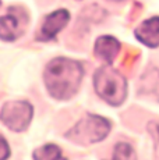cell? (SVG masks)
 Returning <instances> with one entry per match:
<instances>
[{"instance_id":"cell-1","label":"cell","mask_w":159,"mask_h":160,"mask_svg":"<svg viewBox=\"0 0 159 160\" xmlns=\"http://www.w3.org/2000/svg\"><path fill=\"white\" fill-rule=\"evenodd\" d=\"M84 70L78 61L73 58L57 57L46 66L44 81L46 89L53 98L67 100L77 93Z\"/></svg>"},{"instance_id":"cell-2","label":"cell","mask_w":159,"mask_h":160,"mask_svg":"<svg viewBox=\"0 0 159 160\" xmlns=\"http://www.w3.org/2000/svg\"><path fill=\"white\" fill-rule=\"evenodd\" d=\"M94 87L100 99L110 106H120L127 96L126 78L110 64L102 66L94 75Z\"/></svg>"},{"instance_id":"cell-3","label":"cell","mask_w":159,"mask_h":160,"mask_svg":"<svg viewBox=\"0 0 159 160\" xmlns=\"http://www.w3.org/2000/svg\"><path fill=\"white\" fill-rule=\"evenodd\" d=\"M109 132H110L109 120L100 116L87 114L69 132H66V138L80 145H91L105 139Z\"/></svg>"},{"instance_id":"cell-4","label":"cell","mask_w":159,"mask_h":160,"mask_svg":"<svg viewBox=\"0 0 159 160\" xmlns=\"http://www.w3.org/2000/svg\"><path fill=\"white\" fill-rule=\"evenodd\" d=\"M29 24V15L27 10L20 6H13L7 13L0 17V39L6 42H14L24 35Z\"/></svg>"},{"instance_id":"cell-5","label":"cell","mask_w":159,"mask_h":160,"mask_svg":"<svg viewBox=\"0 0 159 160\" xmlns=\"http://www.w3.org/2000/svg\"><path fill=\"white\" fill-rule=\"evenodd\" d=\"M32 106L24 100H11L2 107L0 120L11 131H24L28 128L32 120Z\"/></svg>"},{"instance_id":"cell-6","label":"cell","mask_w":159,"mask_h":160,"mask_svg":"<svg viewBox=\"0 0 159 160\" xmlns=\"http://www.w3.org/2000/svg\"><path fill=\"white\" fill-rule=\"evenodd\" d=\"M69 21H70V13L67 10H63V8L48 14L45 17L44 22H42L36 39L44 42L54 39L57 33L69 24Z\"/></svg>"},{"instance_id":"cell-7","label":"cell","mask_w":159,"mask_h":160,"mask_svg":"<svg viewBox=\"0 0 159 160\" xmlns=\"http://www.w3.org/2000/svg\"><path fill=\"white\" fill-rule=\"evenodd\" d=\"M134 35L141 43L148 48L159 46V17H152L145 20L138 28H136Z\"/></svg>"},{"instance_id":"cell-8","label":"cell","mask_w":159,"mask_h":160,"mask_svg":"<svg viewBox=\"0 0 159 160\" xmlns=\"http://www.w3.org/2000/svg\"><path fill=\"white\" fill-rule=\"evenodd\" d=\"M120 50V42L109 35L99 36L95 42V56L110 64Z\"/></svg>"},{"instance_id":"cell-9","label":"cell","mask_w":159,"mask_h":160,"mask_svg":"<svg viewBox=\"0 0 159 160\" xmlns=\"http://www.w3.org/2000/svg\"><path fill=\"white\" fill-rule=\"evenodd\" d=\"M33 159H42V160H53V159H63L62 150L56 145H45L39 149H36L32 155Z\"/></svg>"},{"instance_id":"cell-10","label":"cell","mask_w":159,"mask_h":160,"mask_svg":"<svg viewBox=\"0 0 159 160\" xmlns=\"http://www.w3.org/2000/svg\"><path fill=\"white\" fill-rule=\"evenodd\" d=\"M136 158L133 152V148H131L128 143H117L115 148V153H113V159H131Z\"/></svg>"},{"instance_id":"cell-11","label":"cell","mask_w":159,"mask_h":160,"mask_svg":"<svg viewBox=\"0 0 159 160\" xmlns=\"http://www.w3.org/2000/svg\"><path fill=\"white\" fill-rule=\"evenodd\" d=\"M146 78H148L146 84L149 85V92H152L159 100V71H155L154 74H148Z\"/></svg>"},{"instance_id":"cell-12","label":"cell","mask_w":159,"mask_h":160,"mask_svg":"<svg viewBox=\"0 0 159 160\" xmlns=\"http://www.w3.org/2000/svg\"><path fill=\"white\" fill-rule=\"evenodd\" d=\"M8 155H10V146L6 142V139L0 135V160L7 159Z\"/></svg>"},{"instance_id":"cell-13","label":"cell","mask_w":159,"mask_h":160,"mask_svg":"<svg viewBox=\"0 0 159 160\" xmlns=\"http://www.w3.org/2000/svg\"><path fill=\"white\" fill-rule=\"evenodd\" d=\"M113 2H124V0H113Z\"/></svg>"},{"instance_id":"cell-14","label":"cell","mask_w":159,"mask_h":160,"mask_svg":"<svg viewBox=\"0 0 159 160\" xmlns=\"http://www.w3.org/2000/svg\"><path fill=\"white\" fill-rule=\"evenodd\" d=\"M0 4H2V2H0Z\"/></svg>"}]
</instances>
